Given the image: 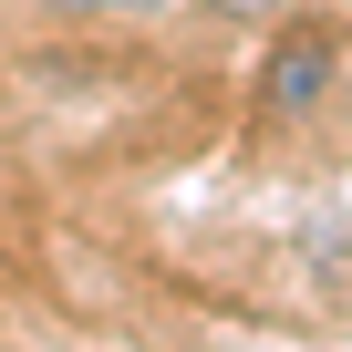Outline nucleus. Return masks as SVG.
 I'll use <instances>...</instances> for the list:
<instances>
[{"label":"nucleus","mask_w":352,"mask_h":352,"mask_svg":"<svg viewBox=\"0 0 352 352\" xmlns=\"http://www.w3.org/2000/svg\"><path fill=\"white\" fill-rule=\"evenodd\" d=\"M218 11H280V0H218Z\"/></svg>","instance_id":"7ed1b4c3"},{"label":"nucleus","mask_w":352,"mask_h":352,"mask_svg":"<svg viewBox=\"0 0 352 352\" xmlns=\"http://www.w3.org/2000/svg\"><path fill=\"white\" fill-rule=\"evenodd\" d=\"M52 11H166V0H52Z\"/></svg>","instance_id":"f03ea898"},{"label":"nucleus","mask_w":352,"mask_h":352,"mask_svg":"<svg viewBox=\"0 0 352 352\" xmlns=\"http://www.w3.org/2000/svg\"><path fill=\"white\" fill-rule=\"evenodd\" d=\"M321 94H331V32L280 42V52H270V73H259V114H270V124H300Z\"/></svg>","instance_id":"f257e3e1"}]
</instances>
